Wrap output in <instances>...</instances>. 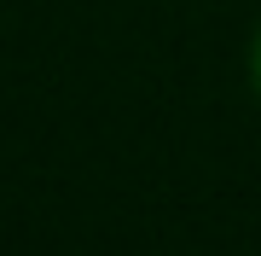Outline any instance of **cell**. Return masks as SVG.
<instances>
[{"instance_id":"obj_1","label":"cell","mask_w":261,"mask_h":256,"mask_svg":"<svg viewBox=\"0 0 261 256\" xmlns=\"http://www.w3.org/2000/svg\"><path fill=\"white\" fill-rule=\"evenodd\" d=\"M250 76H255V94H261V35H255V53H250Z\"/></svg>"}]
</instances>
